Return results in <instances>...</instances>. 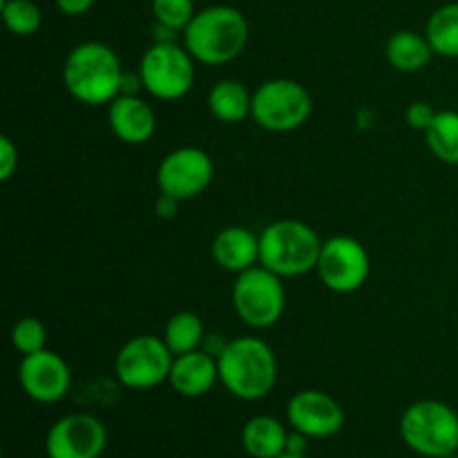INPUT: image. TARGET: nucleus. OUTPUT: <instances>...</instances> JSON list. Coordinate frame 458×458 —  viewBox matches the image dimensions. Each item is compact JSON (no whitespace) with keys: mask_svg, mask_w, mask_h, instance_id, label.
I'll use <instances>...</instances> for the list:
<instances>
[{"mask_svg":"<svg viewBox=\"0 0 458 458\" xmlns=\"http://www.w3.org/2000/svg\"><path fill=\"white\" fill-rule=\"evenodd\" d=\"M123 67L114 49L98 40L81 43L63 63V85L85 106H110L121 94Z\"/></svg>","mask_w":458,"mask_h":458,"instance_id":"nucleus-1","label":"nucleus"},{"mask_svg":"<svg viewBox=\"0 0 458 458\" xmlns=\"http://www.w3.org/2000/svg\"><path fill=\"white\" fill-rule=\"evenodd\" d=\"M219 383L240 401H262L277 383V358L267 340L242 335L228 340L217 358Z\"/></svg>","mask_w":458,"mask_h":458,"instance_id":"nucleus-2","label":"nucleus"},{"mask_svg":"<svg viewBox=\"0 0 458 458\" xmlns=\"http://www.w3.org/2000/svg\"><path fill=\"white\" fill-rule=\"evenodd\" d=\"M250 27L244 13L228 4H215L195 13L183 30V47L201 65H226L246 49Z\"/></svg>","mask_w":458,"mask_h":458,"instance_id":"nucleus-3","label":"nucleus"},{"mask_svg":"<svg viewBox=\"0 0 458 458\" xmlns=\"http://www.w3.org/2000/svg\"><path fill=\"white\" fill-rule=\"evenodd\" d=\"M325 242L300 219H277L259 233V264L276 276L300 277L316 271Z\"/></svg>","mask_w":458,"mask_h":458,"instance_id":"nucleus-4","label":"nucleus"},{"mask_svg":"<svg viewBox=\"0 0 458 458\" xmlns=\"http://www.w3.org/2000/svg\"><path fill=\"white\" fill-rule=\"evenodd\" d=\"M401 437L419 456H452L458 452V414L447 403L419 401L403 411Z\"/></svg>","mask_w":458,"mask_h":458,"instance_id":"nucleus-5","label":"nucleus"},{"mask_svg":"<svg viewBox=\"0 0 458 458\" xmlns=\"http://www.w3.org/2000/svg\"><path fill=\"white\" fill-rule=\"evenodd\" d=\"M233 309L250 329H271L284 316V277L262 264L240 273L233 282Z\"/></svg>","mask_w":458,"mask_h":458,"instance_id":"nucleus-6","label":"nucleus"},{"mask_svg":"<svg viewBox=\"0 0 458 458\" xmlns=\"http://www.w3.org/2000/svg\"><path fill=\"white\" fill-rule=\"evenodd\" d=\"M313 112V98L293 79L264 81L253 92V121L268 132H293L302 128Z\"/></svg>","mask_w":458,"mask_h":458,"instance_id":"nucleus-7","label":"nucleus"},{"mask_svg":"<svg viewBox=\"0 0 458 458\" xmlns=\"http://www.w3.org/2000/svg\"><path fill=\"white\" fill-rule=\"evenodd\" d=\"M195 58L179 43H155L139 63L143 89L159 101H179L195 85Z\"/></svg>","mask_w":458,"mask_h":458,"instance_id":"nucleus-8","label":"nucleus"},{"mask_svg":"<svg viewBox=\"0 0 458 458\" xmlns=\"http://www.w3.org/2000/svg\"><path fill=\"white\" fill-rule=\"evenodd\" d=\"M174 353L164 338L157 335H134L119 349L114 360V374L123 387L132 392H148L168 383Z\"/></svg>","mask_w":458,"mask_h":458,"instance_id":"nucleus-9","label":"nucleus"},{"mask_svg":"<svg viewBox=\"0 0 458 458\" xmlns=\"http://www.w3.org/2000/svg\"><path fill=\"white\" fill-rule=\"evenodd\" d=\"M322 284L340 295L356 293L371 273V259L365 244L352 235H334L325 240L316 267Z\"/></svg>","mask_w":458,"mask_h":458,"instance_id":"nucleus-10","label":"nucleus"},{"mask_svg":"<svg viewBox=\"0 0 458 458\" xmlns=\"http://www.w3.org/2000/svg\"><path fill=\"white\" fill-rule=\"evenodd\" d=\"M215 164L201 148L183 146L168 152L157 168V186L179 201L199 197L213 183Z\"/></svg>","mask_w":458,"mask_h":458,"instance_id":"nucleus-11","label":"nucleus"},{"mask_svg":"<svg viewBox=\"0 0 458 458\" xmlns=\"http://www.w3.org/2000/svg\"><path fill=\"white\" fill-rule=\"evenodd\" d=\"M106 445V425L89 414L63 416L45 438L47 458H101Z\"/></svg>","mask_w":458,"mask_h":458,"instance_id":"nucleus-12","label":"nucleus"},{"mask_svg":"<svg viewBox=\"0 0 458 458\" xmlns=\"http://www.w3.org/2000/svg\"><path fill=\"white\" fill-rule=\"evenodd\" d=\"M18 380H21L22 392L31 401L52 405L70 394L72 369L65 358L58 356L56 352L43 349V352L22 356L21 367H18Z\"/></svg>","mask_w":458,"mask_h":458,"instance_id":"nucleus-13","label":"nucleus"},{"mask_svg":"<svg viewBox=\"0 0 458 458\" xmlns=\"http://www.w3.org/2000/svg\"><path fill=\"white\" fill-rule=\"evenodd\" d=\"M286 420L307 438H331L344 428V410L320 389H302L286 405Z\"/></svg>","mask_w":458,"mask_h":458,"instance_id":"nucleus-14","label":"nucleus"},{"mask_svg":"<svg viewBox=\"0 0 458 458\" xmlns=\"http://www.w3.org/2000/svg\"><path fill=\"white\" fill-rule=\"evenodd\" d=\"M107 123L114 137L128 146H141L150 141L157 130V114L150 103L139 94H119L110 103Z\"/></svg>","mask_w":458,"mask_h":458,"instance_id":"nucleus-15","label":"nucleus"},{"mask_svg":"<svg viewBox=\"0 0 458 458\" xmlns=\"http://www.w3.org/2000/svg\"><path fill=\"white\" fill-rule=\"evenodd\" d=\"M168 383L179 396H206V394L219 383L217 358L201 352V349L191 353H182V356H174Z\"/></svg>","mask_w":458,"mask_h":458,"instance_id":"nucleus-16","label":"nucleus"},{"mask_svg":"<svg viewBox=\"0 0 458 458\" xmlns=\"http://www.w3.org/2000/svg\"><path fill=\"white\" fill-rule=\"evenodd\" d=\"M210 253L219 268L240 276L259 264V235L244 226H226L215 235Z\"/></svg>","mask_w":458,"mask_h":458,"instance_id":"nucleus-17","label":"nucleus"},{"mask_svg":"<svg viewBox=\"0 0 458 458\" xmlns=\"http://www.w3.org/2000/svg\"><path fill=\"white\" fill-rule=\"evenodd\" d=\"M286 441H289V432L284 423L273 416H255L246 420L242 429V445L246 454L253 458L282 456L286 452Z\"/></svg>","mask_w":458,"mask_h":458,"instance_id":"nucleus-18","label":"nucleus"},{"mask_svg":"<svg viewBox=\"0 0 458 458\" xmlns=\"http://www.w3.org/2000/svg\"><path fill=\"white\" fill-rule=\"evenodd\" d=\"M208 110L222 123H242L253 114V94L240 81L224 79L210 88Z\"/></svg>","mask_w":458,"mask_h":458,"instance_id":"nucleus-19","label":"nucleus"},{"mask_svg":"<svg viewBox=\"0 0 458 458\" xmlns=\"http://www.w3.org/2000/svg\"><path fill=\"white\" fill-rule=\"evenodd\" d=\"M385 56H387L389 65L405 74H414V72L425 70L434 56V49L429 45L428 36L416 34V31L403 30L396 31L392 38L385 45Z\"/></svg>","mask_w":458,"mask_h":458,"instance_id":"nucleus-20","label":"nucleus"},{"mask_svg":"<svg viewBox=\"0 0 458 458\" xmlns=\"http://www.w3.org/2000/svg\"><path fill=\"white\" fill-rule=\"evenodd\" d=\"M425 143L438 161L458 165V112L438 110L432 125L425 130Z\"/></svg>","mask_w":458,"mask_h":458,"instance_id":"nucleus-21","label":"nucleus"},{"mask_svg":"<svg viewBox=\"0 0 458 458\" xmlns=\"http://www.w3.org/2000/svg\"><path fill=\"white\" fill-rule=\"evenodd\" d=\"M161 338H164V343L168 344V349L174 356L197 352V349H201V343L206 338L204 320L192 311L174 313L168 320V325H165Z\"/></svg>","mask_w":458,"mask_h":458,"instance_id":"nucleus-22","label":"nucleus"},{"mask_svg":"<svg viewBox=\"0 0 458 458\" xmlns=\"http://www.w3.org/2000/svg\"><path fill=\"white\" fill-rule=\"evenodd\" d=\"M434 54L445 58H458V3H447L429 16L425 27Z\"/></svg>","mask_w":458,"mask_h":458,"instance_id":"nucleus-23","label":"nucleus"},{"mask_svg":"<svg viewBox=\"0 0 458 458\" xmlns=\"http://www.w3.org/2000/svg\"><path fill=\"white\" fill-rule=\"evenodd\" d=\"M3 21L12 34L31 36L43 25V12L34 0H3Z\"/></svg>","mask_w":458,"mask_h":458,"instance_id":"nucleus-24","label":"nucleus"},{"mask_svg":"<svg viewBox=\"0 0 458 458\" xmlns=\"http://www.w3.org/2000/svg\"><path fill=\"white\" fill-rule=\"evenodd\" d=\"M195 0H152V16L159 25L183 34L195 18Z\"/></svg>","mask_w":458,"mask_h":458,"instance_id":"nucleus-25","label":"nucleus"},{"mask_svg":"<svg viewBox=\"0 0 458 458\" xmlns=\"http://www.w3.org/2000/svg\"><path fill=\"white\" fill-rule=\"evenodd\" d=\"M12 344L21 356L47 349V329L38 318H22L12 329Z\"/></svg>","mask_w":458,"mask_h":458,"instance_id":"nucleus-26","label":"nucleus"},{"mask_svg":"<svg viewBox=\"0 0 458 458\" xmlns=\"http://www.w3.org/2000/svg\"><path fill=\"white\" fill-rule=\"evenodd\" d=\"M434 116H437V110H434V107L425 101L411 103V106L405 110L407 125L414 130H419V132H425V130L432 125Z\"/></svg>","mask_w":458,"mask_h":458,"instance_id":"nucleus-27","label":"nucleus"},{"mask_svg":"<svg viewBox=\"0 0 458 458\" xmlns=\"http://www.w3.org/2000/svg\"><path fill=\"white\" fill-rule=\"evenodd\" d=\"M16 168H18V146L7 137V134H3V137H0V179H3V182L12 179V174L16 173Z\"/></svg>","mask_w":458,"mask_h":458,"instance_id":"nucleus-28","label":"nucleus"},{"mask_svg":"<svg viewBox=\"0 0 458 458\" xmlns=\"http://www.w3.org/2000/svg\"><path fill=\"white\" fill-rule=\"evenodd\" d=\"M179 204H182V201L174 199V197L164 195V192H159V197H157V204H155L157 217H161V219H173L174 215H177Z\"/></svg>","mask_w":458,"mask_h":458,"instance_id":"nucleus-29","label":"nucleus"},{"mask_svg":"<svg viewBox=\"0 0 458 458\" xmlns=\"http://www.w3.org/2000/svg\"><path fill=\"white\" fill-rule=\"evenodd\" d=\"M97 0H56L58 9H61L65 16H83L89 9L94 7Z\"/></svg>","mask_w":458,"mask_h":458,"instance_id":"nucleus-30","label":"nucleus"},{"mask_svg":"<svg viewBox=\"0 0 458 458\" xmlns=\"http://www.w3.org/2000/svg\"><path fill=\"white\" fill-rule=\"evenodd\" d=\"M226 344H228V340H224L222 335L206 334L204 343H201V352L210 353L213 358H219V356H222L224 349H226Z\"/></svg>","mask_w":458,"mask_h":458,"instance_id":"nucleus-31","label":"nucleus"},{"mask_svg":"<svg viewBox=\"0 0 458 458\" xmlns=\"http://www.w3.org/2000/svg\"><path fill=\"white\" fill-rule=\"evenodd\" d=\"M307 443H309V438L304 437V434H300V432H291L289 434V441H286V452H289V454H300V456H304V452H307Z\"/></svg>","mask_w":458,"mask_h":458,"instance_id":"nucleus-32","label":"nucleus"},{"mask_svg":"<svg viewBox=\"0 0 458 458\" xmlns=\"http://www.w3.org/2000/svg\"><path fill=\"white\" fill-rule=\"evenodd\" d=\"M277 458H307V456H300V454H289V452H284V454H282V456H277Z\"/></svg>","mask_w":458,"mask_h":458,"instance_id":"nucleus-33","label":"nucleus"},{"mask_svg":"<svg viewBox=\"0 0 458 458\" xmlns=\"http://www.w3.org/2000/svg\"><path fill=\"white\" fill-rule=\"evenodd\" d=\"M445 458H458V456H456V454H452V456H445Z\"/></svg>","mask_w":458,"mask_h":458,"instance_id":"nucleus-34","label":"nucleus"}]
</instances>
